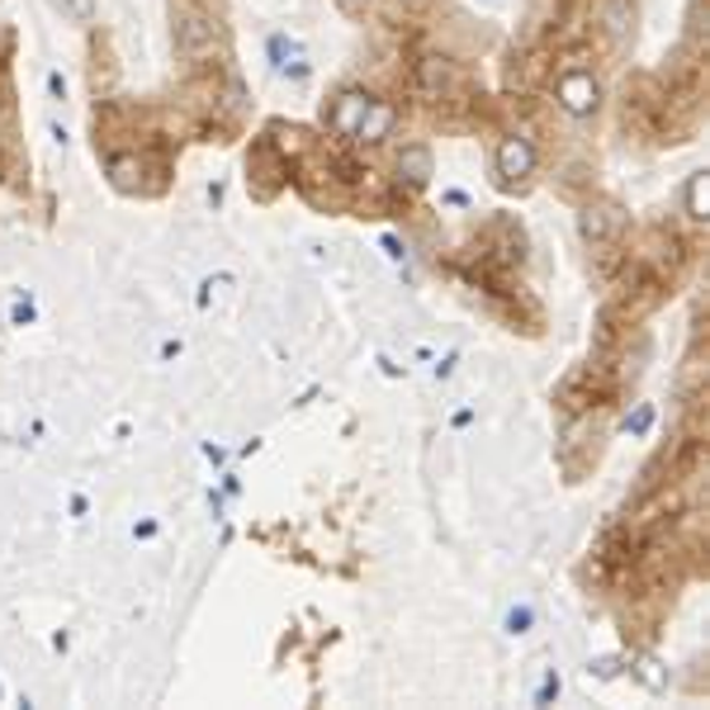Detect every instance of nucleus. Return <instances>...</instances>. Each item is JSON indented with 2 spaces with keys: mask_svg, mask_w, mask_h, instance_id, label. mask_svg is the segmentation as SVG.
Masks as SVG:
<instances>
[{
  "mask_svg": "<svg viewBox=\"0 0 710 710\" xmlns=\"http://www.w3.org/2000/svg\"><path fill=\"white\" fill-rule=\"evenodd\" d=\"M493 166H497V181H503V185H517V181H526V175L536 171V142H530V138H521V133L503 138V142H497Z\"/></svg>",
  "mask_w": 710,
  "mask_h": 710,
  "instance_id": "1",
  "label": "nucleus"
},
{
  "mask_svg": "<svg viewBox=\"0 0 710 710\" xmlns=\"http://www.w3.org/2000/svg\"><path fill=\"white\" fill-rule=\"evenodd\" d=\"M559 104H564V114H574V119L597 114L601 85H597L592 71H564V77H559Z\"/></svg>",
  "mask_w": 710,
  "mask_h": 710,
  "instance_id": "2",
  "label": "nucleus"
},
{
  "mask_svg": "<svg viewBox=\"0 0 710 710\" xmlns=\"http://www.w3.org/2000/svg\"><path fill=\"white\" fill-rule=\"evenodd\" d=\"M369 100H375V95H365V91H342V95H336V100H332V114H327L332 133L355 138V129H361V119H365V110H369Z\"/></svg>",
  "mask_w": 710,
  "mask_h": 710,
  "instance_id": "3",
  "label": "nucleus"
},
{
  "mask_svg": "<svg viewBox=\"0 0 710 710\" xmlns=\"http://www.w3.org/2000/svg\"><path fill=\"white\" fill-rule=\"evenodd\" d=\"M394 119H398V110H394L388 100H369V110H365V119H361V129H355V142L375 148V142H384V138H388V129H394Z\"/></svg>",
  "mask_w": 710,
  "mask_h": 710,
  "instance_id": "4",
  "label": "nucleus"
},
{
  "mask_svg": "<svg viewBox=\"0 0 710 710\" xmlns=\"http://www.w3.org/2000/svg\"><path fill=\"white\" fill-rule=\"evenodd\" d=\"M398 181H403L407 190H422L426 181H432V152H426V148H403V156H398Z\"/></svg>",
  "mask_w": 710,
  "mask_h": 710,
  "instance_id": "5",
  "label": "nucleus"
},
{
  "mask_svg": "<svg viewBox=\"0 0 710 710\" xmlns=\"http://www.w3.org/2000/svg\"><path fill=\"white\" fill-rule=\"evenodd\" d=\"M601 24H607L611 43H626L630 29H635V6L630 0H607V6H601Z\"/></svg>",
  "mask_w": 710,
  "mask_h": 710,
  "instance_id": "6",
  "label": "nucleus"
},
{
  "mask_svg": "<svg viewBox=\"0 0 710 710\" xmlns=\"http://www.w3.org/2000/svg\"><path fill=\"white\" fill-rule=\"evenodd\" d=\"M578 227H582V237H588V242L611 237V227H616V209H582V213H578Z\"/></svg>",
  "mask_w": 710,
  "mask_h": 710,
  "instance_id": "7",
  "label": "nucleus"
},
{
  "mask_svg": "<svg viewBox=\"0 0 710 710\" xmlns=\"http://www.w3.org/2000/svg\"><path fill=\"white\" fill-rule=\"evenodd\" d=\"M687 219H697V223H706V213H710V181H706V171H697L687 181Z\"/></svg>",
  "mask_w": 710,
  "mask_h": 710,
  "instance_id": "8",
  "label": "nucleus"
},
{
  "mask_svg": "<svg viewBox=\"0 0 710 710\" xmlns=\"http://www.w3.org/2000/svg\"><path fill=\"white\" fill-rule=\"evenodd\" d=\"M209 43H213V24L200 20V14H190V20L181 24V48H185V52H200V48H209Z\"/></svg>",
  "mask_w": 710,
  "mask_h": 710,
  "instance_id": "9",
  "label": "nucleus"
},
{
  "mask_svg": "<svg viewBox=\"0 0 710 710\" xmlns=\"http://www.w3.org/2000/svg\"><path fill=\"white\" fill-rule=\"evenodd\" d=\"M422 85H426V95L446 91V85H450V67L440 62V58H426V62H422Z\"/></svg>",
  "mask_w": 710,
  "mask_h": 710,
  "instance_id": "10",
  "label": "nucleus"
},
{
  "mask_svg": "<svg viewBox=\"0 0 710 710\" xmlns=\"http://www.w3.org/2000/svg\"><path fill=\"white\" fill-rule=\"evenodd\" d=\"M133 171H142L138 156H114V162H110V175H114L119 185H133Z\"/></svg>",
  "mask_w": 710,
  "mask_h": 710,
  "instance_id": "11",
  "label": "nucleus"
},
{
  "mask_svg": "<svg viewBox=\"0 0 710 710\" xmlns=\"http://www.w3.org/2000/svg\"><path fill=\"white\" fill-rule=\"evenodd\" d=\"M62 10H67L77 24H85V20L95 14V0H62Z\"/></svg>",
  "mask_w": 710,
  "mask_h": 710,
  "instance_id": "12",
  "label": "nucleus"
}]
</instances>
